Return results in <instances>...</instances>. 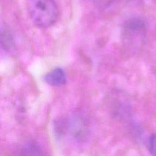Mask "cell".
Wrapping results in <instances>:
<instances>
[{
  "label": "cell",
  "mask_w": 156,
  "mask_h": 156,
  "mask_svg": "<svg viewBox=\"0 0 156 156\" xmlns=\"http://www.w3.org/2000/svg\"><path fill=\"white\" fill-rule=\"evenodd\" d=\"M26 7L30 18L39 27H49L57 20L58 9L54 0H27Z\"/></svg>",
  "instance_id": "cell-1"
},
{
  "label": "cell",
  "mask_w": 156,
  "mask_h": 156,
  "mask_svg": "<svg viewBox=\"0 0 156 156\" xmlns=\"http://www.w3.org/2000/svg\"><path fill=\"white\" fill-rule=\"evenodd\" d=\"M146 32L145 22L139 18L128 20L123 26V37L126 43L133 47L139 46L144 40Z\"/></svg>",
  "instance_id": "cell-2"
},
{
  "label": "cell",
  "mask_w": 156,
  "mask_h": 156,
  "mask_svg": "<svg viewBox=\"0 0 156 156\" xmlns=\"http://www.w3.org/2000/svg\"><path fill=\"white\" fill-rule=\"evenodd\" d=\"M65 130L76 141H85L89 135V126L84 116L73 113L65 119Z\"/></svg>",
  "instance_id": "cell-3"
},
{
  "label": "cell",
  "mask_w": 156,
  "mask_h": 156,
  "mask_svg": "<svg viewBox=\"0 0 156 156\" xmlns=\"http://www.w3.org/2000/svg\"><path fill=\"white\" fill-rule=\"evenodd\" d=\"M14 49L15 41L11 31L4 24H0V51L10 53Z\"/></svg>",
  "instance_id": "cell-4"
},
{
  "label": "cell",
  "mask_w": 156,
  "mask_h": 156,
  "mask_svg": "<svg viewBox=\"0 0 156 156\" xmlns=\"http://www.w3.org/2000/svg\"><path fill=\"white\" fill-rule=\"evenodd\" d=\"M44 81L52 86H60L64 85L66 82V77L65 71L60 68H56L44 76Z\"/></svg>",
  "instance_id": "cell-5"
},
{
  "label": "cell",
  "mask_w": 156,
  "mask_h": 156,
  "mask_svg": "<svg viewBox=\"0 0 156 156\" xmlns=\"http://www.w3.org/2000/svg\"><path fill=\"white\" fill-rule=\"evenodd\" d=\"M18 156H42V152L36 142L29 141L22 146Z\"/></svg>",
  "instance_id": "cell-6"
},
{
  "label": "cell",
  "mask_w": 156,
  "mask_h": 156,
  "mask_svg": "<svg viewBox=\"0 0 156 156\" xmlns=\"http://www.w3.org/2000/svg\"><path fill=\"white\" fill-rule=\"evenodd\" d=\"M115 115L122 119H127L130 116V108L127 104L121 102L118 104L115 109Z\"/></svg>",
  "instance_id": "cell-7"
},
{
  "label": "cell",
  "mask_w": 156,
  "mask_h": 156,
  "mask_svg": "<svg viewBox=\"0 0 156 156\" xmlns=\"http://www.w3.org/2000/svg\"><path fill=\"white\" fill-rule=\"evenodd\" d=\"M147 147L150 154L152 156H156V133H152L149 136Z\"/></svg>",
  "instance_id": "cell-8"
}]
</instances>
